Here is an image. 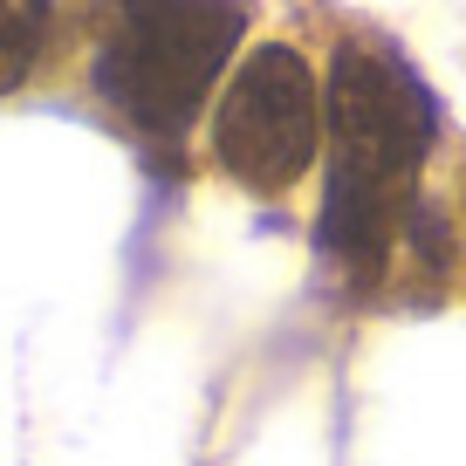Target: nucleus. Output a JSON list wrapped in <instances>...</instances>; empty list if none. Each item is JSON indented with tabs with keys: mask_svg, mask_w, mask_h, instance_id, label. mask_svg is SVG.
Instances as JSON below:
<instances>
[{
	"mask_svg": "<svg viewBox=\"0 0 466 466\" xmlns=\"http://www.w3.org/2000/svg\"><path fill=\"white\" fill-rule=\"evenodd\" d=\"M322 124H329V110H322L309 56L289 42H261L233 69L213 110V158L248 192H289L316 165Z\"/></svg>",
	"mask_w": 466,
	"mask_h": 466,
	"instance_id": "nucleus-3",
	"label": "nucleus"
},
{
	"mask_svg": "<svg viewBox=\"0 0 466 466\" xmlns=\"http://www.w3.org/2000/svg\"><path fill=\"white\" fill-rule=\"evenodd\" d=\"M432 96L398 56L370 42H343L329 69V186H322V248L357 281L384 275L398 227L411 219Z\"/></svg>",
	"mask_w": 466,
	"mask_h": 466,
	"instance_id": "nucleus-1",
	"label": "nucleus"
},
{
	"mask_svg": "<svg viewBox=\"0 0 466 466\" xmlns=\"http://www.w3.org/2000/svg\"><path fill=\"white\" fill-rule=\"evenodd\" d=\"M48 35V0H0V89H15L35 69Z\"/></svg>",
	"mask_w": 466,
	"mask_h": 466,
	"instance_id": "nucleus-4",
	"label": "nucleus"
},
{
	"mask_svg": "<svg viewBox=\"0 0 466 466\" xmlns=\"http://www.w3.org/2000/svg\"><path fill=\"white\" fill-rule=\"evenodd\" d=\"M240 28L248 0H110L96 42V96L131 131L172 145L206 110L213 76L240 48Z\"/></svg>",
	"mask_w": 466,
	"mask_h": 466,
	"instance_id": "nucleus-2",
	"label": "nucleus"
}]
</instances>
